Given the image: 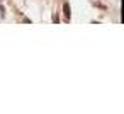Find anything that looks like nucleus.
Masks as SVG:
<instances>
[{
	"mask_svg": "<svg viewBox=\"0 0 124 114\" xmlns=\"http://www.w3.org/2000/svg\"><path fill=\"white\" fill-rule=\"evenodd\" d=\"M63 9H65V16L70 19V16H71V9H70V5H68V4H65V7H63Z\"/></svg>",
	"mask_w": 124,
	"mask_h": 114,
	"instance_id": "1",
	"label": "nucleus"
}]
</instances>
